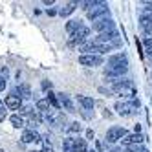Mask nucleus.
<instances>
[{"mask_svg":"<svg viewBox=\"0 0 152 152\" xmlns=\"http://www.w3.org/2000/svg\"><path fill=\"white\" fill-rule=\"evenodd\" d=\"M112 94H115V95H125V97L134 99V97H136V86H134V83L130 81V79H123L119 84L112 86Z\"/></svg>","mask_w":152,"mask_h":152,"instance_id":"1","label":"nucleus"},{"mask_svg":"<svg viewBox=\"0 0 152 152\" xmlns=\"http://www.w3.org/2000/svg\"><path fill=\"white\" fill-rule=\"evenodd\" d=\"M137 108H139V99L137 97H134V99H130L128 103H115V110L119 115H134L137 112Z\"/></svg>","mask_w":152,"mask_h":152,"instance_id":"2","label":"nucleus"},{"mask_svg":"<svg viewBox=\"0 0 152 152\" xmlns=\"http://www.w3.org/2000/svg\"><path fill=\"white\" fill-rule=\"evenodd\" d=\"M86 15H88V18L92 20H97L101 17H106L108 15V4L106 2H101V0H95V4L92 6V9H88L86 11Z\"/></svg>","mask_w":152,"mask_h":152,"instance_id":"3","label":"nucleus"},{"mask_svg":"<svg viewBox=\"0 0 152 152\" xmlns=\"http://www.w3.org/2000/svg\"><path fill=\"white\" fill-rule=\"evenodd\" d=\"M92 28H94L95 31H99V33H104V31L115 29V28H114V20L108 17V15H106V17H101V18H97V20H94Z\"/></svg>","mask_w":152,"mask_h":152,"instance_id":"4","label":"nucleus"},{"mask_svg":"<svg viewBox=\"0 0 152 152\" xmlns=\"http://www.w3.org/2000/svg\"><path fill=\"white\" fill-rule=\"evenodd\" d=\"M70 44H86L88 42V37H90V28L83 26L79 31H75L73 35H70Z\"/></svg>","mask_w":152,"mask_h":152,"instance_id":"5","label":"nucleus"},{"mask_svg":"<svg viewBox=\"0 0 152 152\" xmlns=\"http://www.w3.org/2000/svg\"><path fill=\"white\" fill-rule=\"evenodd\" d=\"M126 134H128L126 128H123V126H112L106 132V141H108V143H115V141H121Z\"/></svg>","mask_w":152,"mask_h":152,"instance_id":"6","label":"nucleus"},{"mask_svg":"<svg viewBox=\"0 0 152 152\" xmlns=\"http://www.w3.org/2000/svg\"><path fill=\"white\" fill-rule=\"evenodd\" d=\"M79 64L83 66H101L103 64V57L101 55H81L79 57Z\"/></svg>","mask_w":152,"mask_h":152,"instance_id":"7","label":"nucleus"},{"mask_svg":"<svg viewBox=\"0 0 152 152\" xmlns=\"http://www.w3.org/2000/svg\"><path fill=\"white\" fill-rule=\"evenodd\" d=\"M57 99H59V104H61L66 112H70V114L75 112V104H73L72 97H70L68 94H57Z\"/></svg>","mask_w":152,"mask_h":152,"instance_id":"8","label":"nucleus"},{"mask_svg":"<svg viewBox=\"0 0 152 152\" xmlns=\"http://www.w3.org/2000/svg\"><path fill=\"white\" fill-rule=\"evenodd\" d=\"M145 141V136L143 134H126L123 139H121V143L123 145H126V147H130V145H141Z\"/></svg>","mask_w":152,"mask_h":152,"instance_id":"9","label":"nucleus"},{"mask_svg":"<svg viewBox=\"0 0 152 152\" xmlns=\"http://www.w3.org/2000/svg\"><path fill=\"white\" fill-rule=\"evenodd\" d=\"M139 26H141V29H143L147 35H150L152 33V13H143L141 15Z\"/></svg>","mask_w":152,"mask_h":152,"instance_id":"10","label":"nucleus"},{"mask_svg":"<svg viewBox=\"0 0 152 152\" xmlns=\"http://www.w3.org/2000/svg\"><path fill=\"white\" fill-rule=\"evenodd\" d=\"M106 66H128V61H126V55L125 53H115L108 59V64Z\"/></svg>","mask_w":152,"mask_h":152,"instance_id":"11","label":"nucleus"},{"mask_svg":"<svg viewBox=\"0 0 152 152\" xmlns=\"http://www.w3.org/2000/svg\"><path fill=\"white\" fill-rule=\"evenodd\" d=\"M11 95H17V97H20V99H29V97H31V88L28 84L22 83V84H18L17 88L11 92Z\"/></svg>","mask_w":152,"mask_h":152,"instance_id":"12","label":"nucleus"},{"mask_svg":"<svg viewBox=\"0 0 152 152\" xmlns=\"http://www.w3.org/2000/svg\"><path fill=\"white\" fill-rule=\"evenodd\" d=\"M4 104H6L7 110H20L22 101H20V97H17V95H7L6 101H4Z\"/></svg>","mask_w":152,"mask_h":152,"instance_id":"13","label":"nucleus"},{"mask_svg":"<svg viewBox=\"0 0 152 152\" xmlns=\"http://www.w3.org/2000/svg\"><path fill=\"white\" fill-rule=\"evenodd\" d=\"M77 101H79V104L83 106V110H86V112H90V110H94V99L92 97H88V95H77Z\"/></svg>","mask_w":152,"mask_h":152,"instance_id":"14","label":"nucleus"},{"mask_svg":"<svg viewBox=\"0 0 152 152\" xmlns=\"http://www.w3.org/2000/svg\"><path fill=\"white\" fill-rule=\"evenodd\" d=\"M22 141L24 143H35V141H42L40 136L35 132V130H24V134H22Z\"/></svg>","mask_w":152,"mask_h":152,"instance_id":"15","label":"nucleus"},{"mask_svg":"<svg viewBox=\"0 0 152 152\" xmlns=\"http://www.w3.org/2000/svg\"><path fill=\"white\" fill-rule=\"evenodd\" d=\"M83 26H84V24H83V20H79V18L75 20V18H73V20H68V22H66V31H68L70 35H73L75 31H79Z\"/></svg>","mask_w":152,"mask_h":152,"instance_id":"16","label":"nucleus"},{"mask_svg":"<svg viewBox=\"0 0 152 152\" xmlns=\"http://www.w3.org/2000/svg\"><path fill=\"white\" fill-rule=\"evenodd\" d=\"M73 152H88V145H86V141L77 137L73 143Z\"/></svg>","mask_w":152,"mask_h":152,"instance_id":"17","label":"nucleus"},{"mask_svg":"<svg viewBox=\"0 0 152 152\" xmlns=\"http://www.w3.org/2000/svg\"><path fill=\"white\" fill-rule=\"evenodd\" d=\"M75 6H77V2H70V4H66L64 7L59 9V15H61V17H68V15H72L73 9H75Z\"/></svg>","mask_w":152,"mask_h":152,"instance_id":"18","label":"nucleus"},{"mask_svg":"<svg viewBox=\"0 0 152 152\" xmlns=\"http://www.w3.org/2000/svg\"><path fill=\"white\" fill-rule=\"evenodd\" d=\"M37 110H40L42 114H48L50 110H51V104H50V101L48 99H40V101H37Z\"/></svg>","mask_w":152,"mask_h":152,"instance_id":"19","label":"nucleus"},{"mask_svg":"<svg viewBox=\"0 0 152 152\" xmlns=\"http://www.w3.org/2000/svg\"><path fill=\"white\" fill-rule=\"evenodd\" d=\"M9 121H11L13 126H17V128H22L24 126V119H22V115H18V114H13L11 117H9Z\"/></svg>","mask_w":152,"mask_h":152,"instance_id":"20","label":"nucleus"},{"mask_svg":"<svg viewBox=\"0 0 152 152\" xmlns=\"http://www.w3.org/2000/svg\"><path fill=\"white\" fill-rule=\"evenodd\" d=\"M39 123H40V117H39L37 114H31V115H29V119H28V125L31 126V130H33L35 126H39Z\"/></svg>","mask_w":152,"mask_h":152,"instance_id":"21","label":"nucleus"},{"mask_svg":"<svg viewBox=\"0 0 152 152\" xmlns=\"http://www.w3.org/2000/svg\"><path fill=\"white\" fill-rule=\"evenodd\" d=\"M46 99L50 101V104H51L53 108H61V104H59V99L55 97V94H53V92H48V97H46Z\"/></svg>","mask_w":152,"mask_h":152,"instance_id":"22","label":"nucleus"},{"mask_svg":"<svg viewBox=\"0 0 152 152\" xmlns=\"http://www.w3.org/2000/svg\"><path fill=\"white\" fill-rule=\"evenodd\" d=\"M73 143H75L73 137H66V139H64V152H73Z\"/></svg>","mask_w":152,"mask_h":152,"instance_id":"23","label":"nucleus"},{"mask_svg":"<svg viewBox=\"0 0 152 152\" xmlns=\"http://www.w3.org/2000/svg\"><path fill=\"white\" fill-rule=\"evenodd\" d=\"M125 152H147V148L141 147V145H130L125 148Z\"/></svg>","mask_w":152,"mask_h":152,"instance_id":"24","label":"nucleus"},{"mask_svg":"<svg viewBox=\"0 0 152 152\" xmlns=\"http://www.w3.org/2000/svg\"><path fill=\"white\" fill-rule=\"evenodd\" d=\"M20 114H24V115H31V114H33V106H29V104L20 106Z\"/></svg>","mask_w":152,"mask_h":152,"instance_id":"25","label":"nucleus"},{"mask_svg":"<svg viewBox=\"0 0 152 152\" xmlns=\"http://www.w3.org/2000/svg\"><path fill=\"white\" fill-rule=\"evenodd\" d=\"M6 110H7L6 104H4L2 101H0V121H4V119H6Z\"/></svg>","mask_w":152,"mask_h":152,"instance_id":"26","label":"nucleus"},{"mask_svg":"<svg viewBox=\"0 0 152 152\" xmlns=\"http://www.w3.org/2000/svg\"><path fill=\"white\" fill-rule=\"evenodd\" d=\"M143 46H145V50H150L152 48V37H145L143 39Z\"/></svg>","mask_w":152,"mask_h":152,"instance_id":"27","label":"nucleus"},{"mask_svg":"<svg viewBox=\"0 0 152 152\" xmlns=\"http://www.w3.org/2000/svg\"><path fill=\"white\" fill-rule=\"evenodd\" d=\"M70 130H72V132H81V130H83V126H81V123H72Z\"/></svg>","mask_w":152,"mask_h":152,"instance_id":"28","label":"nucleus"},{"mask_svg":"<svg viewBox=\"0 0 152 152\" xmlns=\"http://www.w3.org/2000/svg\"><path fill=\"white\" fill-rule=\"evenodd\" d=\"M44 152H53V147H51V143H48V141H44Z\"/></svg>","mask_w":152,"mask_h":152,"instance_id":"29","label":"nucleus"},{"mask_svg":"<svg viewBox=\"0 0 152 152\" xmlns=\"http://www.w3.org/2000/svg\"><path fill=\"white\" fill-rule=\"evenodd\" d=\"M6 81H7V79H4L2 75H0V92H2V90L6 88Z\"/></svg>","mask_w":152,"mask_h":152,"instance_id":"30","label":"nucleus"},{"mask_svg":"<svg viewBox=\"0 0 152 152\" xmlns=\"http://www.w3.org/2000/svg\"><path fill=\"white\" fill-rule=\"evenodd\" d=\"M145 13H152V2H147L145 4Z\"/></svg>","mask_w":152,"mask_h":152,"instance_id":"31","label":"nucleus"},{"mask_svg":"<svg viewBox=\"0 0 152 152\" xmlns=\"http://www.w3.org/2000/svg\"><path fill=\"white\" fill-rule=\"evenodd\" d=\"M42 88H44V90H50V88H51V83H50V81H44V83H42Z\"/></svg>","mask_w":152,"mask_h":152,"instance_id":"32","label":"nucleus"},{"mask_svg":"<svg viewBox=\"0 0 152 152\" xmlns=\"http://www.w3.org/2000/svg\"><path fill=\"white\" fill-rule=\"evenodd\" d=\"M86 137H88V139H94V130H86Z\"/></svg>","mask_w":152,"mask_h":152,"instance_id":"33","label":"nucleus"},{"mask_svg":"<svg viewBox=\"0 0 152 152\" xmlns=\"http://www.w3.org/2000/svg\"><path fill=\"white\" fill-rule=\"evenodd\" d=\"M0 75H2L4 79H7V68H2V72H0Z\"/></svg>","mask_w":152,"mask_h":152,"instance_id":"34","label":"nucleus"},{"mask_svg":"<svg viewBox=\"0 0 152 152\" xmlns=\"http://www.w3.org/2000/svg\"><path fill=\"white\" fill-rule=\"evenodd\" d=\"M44 6H53V0H44Z\"/></svg>","mask_w":152,"mask_h":152,"instance_id":"35","label":"nucleus"},{"mask_svg":"<svg viewBox=\"0 0 152 152\" xmlns=\"http://www.w3.org/2000/svg\"><path fill=\"white\" fill-rule=\"evenodd\" d=\"M33 152H40V150H33Z\"/></svg>","mask_w":152,"mask_h":152,"instance_id":"36","label":"nucleus"},{"mask_svg":"<svg viewBox=\"0 0 152 152\" xmlns=\"http://www.w3.org/2000/svg\"><path fill=\"white\" fill-rule=\"evenodd\" d=\"M112 152H119V150H112Z\"/></svg>","mask_w":152,"mask_h":152,"instance_id":"37","label":"nucleus"},{"mask_svg":"<svg viewBox=\"0 0 152 152\" xmlns=\"http://www.w3.org/2000/svg\"><path fill=\"white\" fill-rule=\"evenodd\" d=\"M0 152H4V150H2V148H0Z\"/></svg>","mask_w":152,"mask_h":152,"instance_id":"38","label":"nucleus"},{"mask_svg":"<svg viewBox=\"0 0 152 152\" xmlns=\"http://www.w3.org/2000/svg\"><path fill=\"white\" fill-rule=\"evenodd\" d=\"M92 152H95V150H92Z\"/></svg>","mask_w":152,"mask_h":152,"instance_id":"39","label":"nucleus"}]
</instances>
